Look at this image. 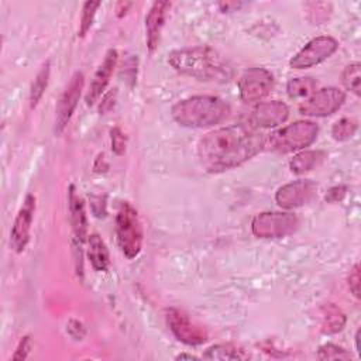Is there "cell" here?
<instances>
[{"instance_id": "f1b7e54d", "label": "cell", "mask_w": 361, "mask_h": 361, "mask_svg": "<svg viewBox=\"0 0 361 361\" xmlns=\"http://www.w3.org/2000/svg\"><path fill=\"white\" fill-rule=\"evenodd\" d=\"M348 288L351 293L358 299L360 298V265L355 264L348 275Z\"/></svg>"}, {"instance_id": "603a6c76", "label": "cell", "mask_w": 361, "mask_h": 361, "mask_svg": "<svg viewBox=\"0 0 361 361\" xmlns=\"http://www.w3.org/2000/svg\"><path fill=\"white\" fill-rule=\"evenodd\" d=\"M317 82L313 78H293L286 85V92L292 99H307L316 89Z\"/></svg>"}, {"instance_id": "d6986e66", "label": "cell", "mask_w": 361, "mask_h": 361, "mask_svg": "<svg viewBox=\"0 0 361 361\" xmlns=\"http://www.w3.org/2000/svg\"><path fill=\"white\" fill-rule=\"evenodd\" d=\"M326 158V152L319 151V149H307V151H300L293 158L289 161V168L293 173H305L316 166H319Z\"/></svg>"}, {"instance_id": "e575fe53", "label": "cell", "mask_w": 361, "mask_h": 361, "mask_svg": "<svg viewBox=\"0 0 361 361\" xmlns=\"http://www.w3.org/2000/svg\"><path fill=\"white\" fill-rule=\"evenodd\" d=\"M131 6V3H123V1H120L118 4H117V8H116V11H117V16L118 17H123L126 13H127V8Z\"/></svg>"}, {"instance_id": "1f68e13d", "label": "cell", "mask_w": 361, "mask_h": 361, "mask_svg": "<svg viewBox=\"0 0 361 361\" xmlns=\"http://www.w3.org/2000/svg\"><path fill=\"white\" fill-rule=\"evenodd\" d=\"M66 330L75 340H82L86 333L83 324L78 320H69V323L66 324Z\"/></svg>"}, {"instance_id": "7402d4cb", "label": "cell", "mask_w": 361, "mask_h": 361, "mask_svg": "<svg viewBox=\"0 0 361 361\" xmlns=\"http://www.w3.org/2000/svg\"><path fill=\"white\" fill-rule=\"evenodd\" d=\"M49 72H51V65L49 61H47L42 68L39 69V72L37 73L32 85H31V90H30V107L34 109L37 107L38 102L41 100L47 86H48V80H49Z\"/></svg>"}, {"instance_id": "484cf974", "label": "cell", "mask_w": 361, "mask_h": 361, "mask_svg": "<svg viewBox=\"0 0 361 361\" xmlns=\"http://www.w3.org/2000/svg\"><path fill=\"white\" fill-rule=\"evenodd\" d=\"M100 7V1H86L82 7V16H80V27H79V37H85L87 31L90 30L96 11Z\"/></svg>"}, {"instance_id": "2e32d148", "label": "cell", "mask_w": 361, "mask_h": 361, "mask_svg": "<svg viewBox=\"0 0 361 361\" xmlns=\"http://www.w3.org/2000/svg\"><path fill=\"white\" fill-rule=\"evenodd\" d=\"M169 8H171L169 1H155L145 17V39H147V47L151 52L155 51L159 44L161 31L165 24V17Z\"/></svg>"}, {"instance_id": "7a4b0ae2", "label": "cell", "mask_w": 361, "mask_h": 361, "mask_svg": "<svg viewBox=\"0 0 361 361\" xmlns=\"http://www.w3.org/2000/svg\"><path fill=\"white\" fill-rule=\"evenodd\" d=\"M168 63L176 72L203 82L226 83L233 76L230 63L207 45L175 49L168 54Z\"/></svg>"}, {"instance_id": "4dcf8cb0", "label": "cell", "mask_w": 361, "mask_h": 361, "mask_svg": "<svg viewBox=\"0 0 361 361\" xmlns=\"http://www.w3.org/2000/svg\"><path fill=\"white\" fill-rule=\"evenodd\" d=\"M30 350H31V340H30V337L28 336H24L21 340H20V343H18V345H17V350H16V353L13 354V360H25L27 358V355H28V353H30Z\"/></svg>"}, {"instance_id": "ac0fdd59", "label": "cell", "mask_w": 361, "mask_h": 361, "mask_svg": "<svg viewBox=\"0 0 361 361\" xmlns=\"http://www.w3.org/2000/svg\"><path fill=\"white\" fill-rule=\"evenodd\" d=\"M87 257L89 261L92 264V267L96 271H107L109 265H110V255H109V250L104 244V241L102 240V237L99 234H90L87 238Z\"/></svg>"}, {"instance_id": "7c38bea8", "label": "cell", "mask_w": 361, "mask_h": 361, "mask_svg": "<svg viewBox=\"0 0 361 361\" xmlns=\"http://www.w3.org/2000/svg\"><path fill=\"white\" fill-rule=\"evenodd\" d=\"M317 190V185L310 179H299L281 186L275 193V202L282 209H295L309 203Z\"/></svg>"}, {"instance_id": "5bb4252c", "label": "cell", "mask_w": 361, "mask_h": 361, "mask_svg": "<svg viewBox=\"0 0 361 361\" xmlns=\"http://www.w3.org/2000/svg\"><path fill=\"white\" fill-rule=\"evenodd\" d=\"M289 116L288 106L281 100H272V102H264L257 104L250 114V121L252 127H262V128H271L276 127L286 121Z\"/></svg>"}, {"instance_id": "ffe728a7", "label": "cell", "mask_w": 361, "mask_h": 361, "mask_svg": "<svg viewBox=\"0 0 361 361\" xmlns=\"http://www.w3.org/2000/svg\"><path fill=\"white\" fill-rule=\"evenodd\" d=\"M204 360H214V361H228V360H247L248 354L244 353L240 347L231 344V343H224V344H214L209 347L204 354Z\"/></svg>"}, {"instance_id": "836d02e7", "label": "cell", "mask_w": 361, "mask_h": 361, "mask_svg": "<svg viewBox=\"0 0 361 361\" xmlns=\"http://www.w3.org/2000/svg\"><path fill=\"white\" fill-rule=\"evenodd\" d=\"M114 100H116V90L113 89L111 92H109V93L103 97V100H102V103H100V107H99V111H100L102 114H104L107 110H110V109L114 106Z\"/></svg>"}, {"instance_id": "44dd1931", "label": "cell", "mask_w": 361, "mask_h": 361, "mask_svg": "<svg viewBox=\"0 0 361 361\" xmlns=\"http://www.w3.org/2000/svg\"><path fill=\"white\" fill-rule=\"evenodd\" d=\"M345 324V314L333 303L323 307V324L322 330L326 334H334L343 330Z\"/></svg>"}, {"instance_id": "e0dca14e", "label": "cell", "mask_w": 361, "mask_h": 361, "mask_svg": "<svg viewBox=\"0 0 361 361\" xmlns=\"http://www.w3.org/2000/svg\"><path fill=\"white\" fill-rule=\"evenodd\" d=\"M68 207L75 238L79 244H82L87 237V217L83 200L76 193V188L73 185H71L68 189Z\"/></svg>"}, {"instance_id": "4fadbf2b", "label": "cell", "mask_w": 361, "mask_h": 361, "mask_svg": "<svg viewBox=\"0 0 361 361\" xmlns=\"http://www.w3.org/2000/svg\"><path fill=\"white\" fill-rule=\"evenodd\" d=\"M35 197L27 195L23 207L20 209L10 231V247L16 252H23L30 240V230L34 219Z\"/></svg>"}, {"instance_id": "3957f363", "label": "cell", "mask_w": 361, "mask_h": 361, "mask_svg": "<svg viewBox=\"0 0 361 361\" xmlns=\"http://www.w3.org/2000/svg\"><path fill=\"white\" fill-rule=\"evenodd\" d=\"M171 114L183 127L207 128L226 120L230 114V106L217 96H192L175 103Z\"/></svg>"}, {"instance_id": "5b68a950", "label": "cell", "mask_w": 361, "mask_h": 361, "mask_svg": "<svg viewBox=\"0 0 361 361\" xmlns=\"http://www.w3.org/2000/svg\"><path fill=\"white\" fill-rule=\"evenodd\" d=\"M116 234L123 254L133 259L142 247V226L137 210L128 203L123 202L116 214Z\"/></svg>"}, {"instance_id": "9a60e30c", "label": "cell", "mask_w": 361, "mask_h": 361, "mask_svg": "<svg viewBox=\"0 0 361 361\" xmlns=\"http://www.w3.org/2000/svg\"><path fill=\"white\" fill-rule=\"evenodd\" d=\"M117 51L116 49H109L102 65L97 68V71L93 75V79L90 82L89 90L85 94V102L87 106H93L97 99L102 96V93L104 92L106 86L110 82V78L114 72L116 63H117Z\"/></svg>"}, {"instance_id": "ba28073f", "label": "cell", "mask_w": 361, "mask_h": 361, "mask_svg": "<svg viewBox=\"0 0 361 361\" xmlns=\"http://www.w3.org/2000/svg\"><path fill=\"white\" fill-rule=\"evenodd\" d=\"M338 48V42L333 37L322 35L310 39L295 56L290 58L289 65L293 69H306L330 58Z\"/></svg>"}, {"instance_id": "d6a6232c", "label": "cell", "mask_w": 361, "mask_h": 361, "mask_svg": "<svg viewBox=\"0 0 361 361\" xmlns=\"http://www.w3.org/2000/svg\"><path fill=\"white\" fill-rule=\"evenodd\" d=\"M345 192H347V188H345V186H334V188H331V189L327 192L326 200H327V202H338V200H341V199L344 197Z\"/></svg>"}, {"instance_id": "f546056e", "label": "cell", "mask_w": 361, "mask_h": 361, "mask_svg": "<svg viewBox=\"0 0 361 361\" xmlns=\"http://www.w3.org/2000/svg\"><path fill=\"white\" fill-rule=\"evenodd\" d=\"M90 207L96 217H106V197L103 196H90Z\"/></svg>"}, {"instance_id": "52a82bcc", "label": "cell", "mask_w": 361, "mask_h": 361, "mask_svg": "<svg viewBox=\"0 0 361 361\" xmlns=\"http://www.w3.org/2000/svg\"><path fill=\"white\" fill-rule=\"evenodd\" d=\"M345 100V93L337 87H323L313 92L299 104V113L307 117H326L337 111Z\"/></svg>"}, {"instance_id": "30bf717a", "label": "cell", "mask_w": 361, "mask_h": 361, "mask_svg": "<svg viewBox=\"0 0 361 361\" xmlns=\"http://www.w3.org/2000/svg\"><path fill=\"white\" fill-rule=\"evenodd\" d=\"M272 83L274 76L269 71L265 68H250L238 80L240 97L244 103H257L269 93Z\"/></svg>"}, {"instance_id": "cb8c5ba5", "label": "cell", "mask_w": 361, "mask_h": 361, "mask_svg": "<svg viewBox=\"0 0 361 361\" xmlns=\"http://www.w3.org/2000/svg\"><path fill=\"white\" fill-rule=\"evenodd\" d=\"M341 82L347 90L354 93L355 96L361 94L360 90V82H361V65L358 62L348 63L343 73H341Z\"/></svg>"}, {"instance_id": "8fae6325", "label": "cell", "mask_w": 361, "mask_h": 361, "mask_svg": "<svg viewBox=\"0 0 361 361\" xmlns=\"http://www.w3.org/2000/svg\"><path fill=\"white\" fill-rule=\"evenodd\" d=\"M166 323L173 336L188 345H199L207 341V331L195 324L189 316L179 309H166Z\"/></svg>"}, {"instance_id": "8d00e7d4", "label": "cell", "mask_w": 361, "mask_h": 361, "mask_svg": "<svg viewBox=\"0 0 361 361\" xmlns=\"http://www.w3.org/2000/svg\"><path fill=\"white\" fill-rule=\"evenodd\" d=\"M355 348L360 353V330H357V334H355Z\"/></svg>"}, {"instance_id": "277c9868", "label": "cell", "mask_w": 361, "mask_h": 361, "mask_svg": "<svg viewBox=\"0 0 361 361\" xmlns=\"http://www.w3.org/2000/svg\"><path fill=\"white\" fill-rule=\"evenodd\" d=\"M319 127L313 121L300 120L272 131L268 135V145L272 151L288 154L309 147L317 138Z\"/></svg>"}, {"instance_id": "4316f807", "label": "cell", "mask_w": 361, "mask_h": 361, "mask_svg": "<svg viewBox=\"0 0 361 361\" xmlns=\"http://www.w3.org/2000/svg\"><path fill=\"white\" fill-rule=\"evenodd\" d=\"M317 358L319 360H351L353 355L348 351H345L344 348H341L336 344L327 343L319 348Z\"/></svg>"}, {"instance_id": "6da1fadb", "label": "cell", "mask_w": 361, "mask_h": 361, "mask_svg": "<svg viewBox=\"0 0 361 361\" xmlns=\"http://www.w3.org/2000/svg\"><path fill=\"white\" fill-rule=\"evenodd\" d=\"M264 144L265 138L255 127L233 124L203 135L197 142V157L204 171L217 173L247 162Z\"/></svg>"}, {"instance_id": "9c48e42d", "label": "cell", "mask_w": 361, "mask_h": 361, "mask_svg": "<svg viewBox=\"0 0 361 361\" xmlns=\"http://www.w3.org/2000/svg\"><path fill=\"white\" fill-rule=\"evenodd\" d=\"M85 85V76L82 72H75L66 85L63 93L61 94L56 109H55V134L59 135L66 128L68 123L71 121V117L78 106V102L80 99V93Z\"/></svg>"}, {"instance_id": "8992f818", "label": "cell", "mask_w": 361, "mask_h": 361, "mask_svg": "<svg viewBox=\"0 0 361 361\" xmlns=\"http://www.w3.org/2000/svg\"><path fill=\"white\" fill-rule=\"evenodd\" d=\"M299 226L298 217L289 212H262L252 219L251 230L259 238H282Z\"/></svg>"}, {"instance_id": "d4e9b609", "label": "cell", "mask_w": 361, "mask_h": 361, "mask_svg": "<svg viewBox=\"0 0 361 361\" xmlns=\"http://www.w3.org/2000/svg\"><path fill=\"white\" fill-rule=\"evenodd\" d=\"M357 131V123L353 118H340L331 127V135L337 141L350 140Z\"/></svg>"}, {"instance_id": "d590c367", "label": "cell", "mask_w": 361, "mask_h": 361, "mask_svg": "<svg viewBox=\"0 0 361 361\" xmlns=\"http://www.w3.org/2000/svg\"><path fill=\"white\" fill-rule=\"evenodd\" d=\"M197 360V357H195V355H192V354H179V355H176V360Z\"/></svg>"}, {"instance_id": "83f0119b", "label": "cell", "mask_w": 361, "mask_h": 361, "mask_svg": "<svg viewBox=\"0 0 361 361\" xmlns=\"http://www.w3.org/2000/svg\"><path fill=\"white\" fill-rule=\"evenodd\" d=\"M110 138H111L113 152L116 155H123L126 152V147H127V138H126L124 133L118 127H114L110 131Z\"/></svg>"}]
</instances>
